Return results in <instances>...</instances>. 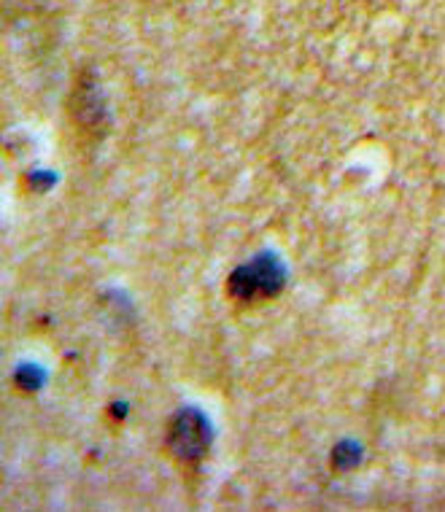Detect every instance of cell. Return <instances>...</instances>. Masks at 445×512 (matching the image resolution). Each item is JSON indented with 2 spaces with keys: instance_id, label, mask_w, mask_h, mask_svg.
<instances>
[{
  "instance_id": "cell-1",
  "label": "cell",
  "mask_w": 445,
  "mask_h": 512,
  "mask_svg": "<svg viewBox=\"0 0 445 512\" xmlns=\"http://www.w3.org/2000/svg\"><path fill=\"white\" fill-rule=\"evenodd\" d=\"M284 289V267L276 256H254L246 265L235 267L227 278V294L241 305H259L273 300Z\"/></svg>"
},
{
  "instance_id": "cell-2",
  "label": "cell",
  "mask_w": 445,
  "mask_h": 512,
  "mask_svg": "<svg viewBox=\"0 0 445 512\" xmlns=\"http://www.w3.org/2000/svg\"><path fill=\"white\" fill-rule=\"evenodd\" d=\"M168 451L181 464H197L205 459L211 448V426L205 421L200 410H181L170 418L168 437H165Z\"/></svg>"
},
{
  "instance_id": "cell-3",
  "label": "cell",
  "mask_w": 445,
  "mask_h": 512,
  "mask_svg": "<svg viewBox=\"0 0 445 512\" xmlns=\"http://www.w3.org/2000/svg\"><path fill=\"white\" fill-rule=\"evenodd\" d=\"M73 116L79 119L84 127H98V122L106 119V103H103V95L100 89L95 87V81L81 76V84H76V92H73Z\"/></svg>"
}]
</instances>
